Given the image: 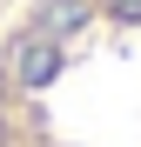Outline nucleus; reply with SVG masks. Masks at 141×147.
<instances>
[{"label": "nucleus", "instance_id": "obj_1", "mask_svg": "<svg viewBox=\"0 0 141 147\" xmlns=\"http://www.w3.org/2000/svg\"><path fill=\"white\" fill-rule=\"evenodd\" d=\"M0 147H141V0H20L0 27Z\"/></svg>", "mask_w": 141, "mask_h": 147}]
</instances>
